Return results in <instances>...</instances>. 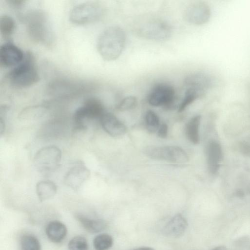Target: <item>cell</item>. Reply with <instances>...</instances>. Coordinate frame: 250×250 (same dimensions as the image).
Masks as SVG:
<instances>
[{
	"instance_id": "obj_1",
	"label": "cell",
	"mask_w": 250,
	"mask_h": 250,
	"mask_svg": "<svg viewBox=\"0 0 250 250\" xmlns=\"http://www.w3.org/2000/svg\"><path fill=\"white\" fill-rule=\"evenodd\" d=\"M126 43V34L123 28L112 25L105 29L99 35L97 47L101 57L112 61L122 54Z\"/></svg>"
},
{
	"instance_id": "obj_2",
	"label": "cell",
	"mask_w": 250,
	"mask_h": 250,
	"mask_svg": "<svg viewBox=\"0 0 250 250\" xmlns=\"http://www.w3.org/2000/svg\"><path fill=\"white\" fill-rule=\"evenodd\" d=\"M12 84L17 87H27L37 83L40 79L34 55L28 52L23 60L14 67L9 74Z\"/></svg>"
},
{
	"instance_id": "obj_3",
	"label": "cell",
	"mask_w": 250,
	"mask_h": 250,
	"mask_svg": "<svg viewBox=\"0 0 250 250\" xmlns=\"http://www.w3.org/2000/svg\"><path fill=\"white\" fill-rule=\"evenodd\" d=\"M27 30L31 38L36 42L49 44L52 35L46 14L41 10H34L26 16Z\"/></svg>"
},
{
	"instance_id": "obj_4",
	"label": "cell",
	"mask_w": 250,
	"mask_h": 250,
	"mask_svg": "<svg viewBox=\"0 0 250 250\" xmlns=\"http://www.w3.org/2000/svg\"><path fill=\"white\" fill-rule=\"evenodd\" d=\"M105 112L103 104L98 99L90 98L75 111L73 115L74 125L77 129L86 128L85 122L99 119Z\"/></svg>"
},
{
	"instance_id": "obj_5",
	"label": "cell",
	"mask_w": 250,
	"mask_h": 250,
	"mask_svg": "<svg viewBox=\"0 0 250 250\" xmlns=\"http://www.w3.org/2000/svg\"><path fill=\"white\" fill-rule=\"evenodd\" d=\"M102 7L94 2H85L75 6L71 10L69 20L71 22L83 25L94 22L102 17Z\"/></svg>"
},
{
	"instance_id": "obj_6",
	"label": "cell",
	"mask_w": 250,
	"mask_h": 250,
	"mask_svg": "<svg viewBox=\"0 0 250 250\" xmlns=\"http://www.w3.org/2000/svg\"><path fill=\"white\" fill-rule=\"evenodd\" d=\"M144 153L149 158L155 160L178 164L185 163L188 161L186 152L177 146H148L144 149Z\"/></svg>"
},
{
	"instance_id": "obj_7",
	"label": "cell",
	"mask_w": 250,
	"mask_h": 250,
	"mask_svg": "<svg viewBox=\"0 0 250 250\" xmlns=\"http://www.w3.org/2000/svg\"><path fill=\"white\" fill-rule=\"evenodd\" d=\"M61 159L60 149L55 146H49L37 151L34 157V163L40 171H50L58 167Z\"/></svg>"
},
{
	"instance_id": "obj_8",
	"label": "cell",
	"mask_w": 250,
	"mask_h": 250,
	"mask_svg": "<svg viewBox=\"0 0 250 250\" xmlns=\"http://www.w3.org/2000/svg\"><path fill=\"white\" fill-rule=\"evenodd\" d=\"M142 37L155 41H165L171 35V28L166 22L154 20L140 27L138 31Z\"/></svg>"
},
{
	"instance_id": "obj_9",
	"label": "cell",
	"mask_w": 250,
	"mask_h": 250,
	"mask_svg": "<svg viewBox=\"0 0 250 250\" xmlns=\"http://www.w3.org/2000/svg\"><path fill=\"white\" fill-rule=\"evenodd\" d=\"M175 95V90L172 86L167 83H159L150 90L147 101L153 106H167L173 103Z\"/></svg>"
},
{
	"instance_id": "obj_10",
	"label": "cell",
	"mask_w": 250,
	"mask_h": 250,
	"mask_svg": "<svg viewBox=\"0 0 250 250\" xmlns=\"http://www.w3.org/2000/svg\"><path fill=\"white\" fill-rule=\"evenodd\" d=\"M25 55L15 44L8 42L3 44L0 48V65L4 67H15L23 60Z\"/></svg>"
},
{
	"instance_id": "obj_11",
	"label": "cell",
	"mask_w": 250,
	"mask_h": 250,
	"mask_svg": "<svg viewBox=\"0 0 250 250\" xmlns=\"http://www.w3.org/2000/svg\"><path fill=\"white\" fill-rule=\"evenodd\" d=\"M209 16L208 6L202 2H196L189 5L184 14V19L187 22L196 25L206 22Z\"/></svg>"
},
{
	"instance_id": "obj_12",
	"label": "cell",
	"mask_w": 250,
	"mask_h": 250,
	"mask_svg": "<svg viewBox=\"0 0 250 250\" xmlns=\"http://www.w3.org/2000/svg\"><path fill=\"white\" fill-rule=\"evenodd\" d=\"M90 175L89 169L83 163H78L66 172L64 182L68 187L78 189L87 180Z\"/></svg>"
},
{
	"instance_id": "obj_13",
	"label": "cell",
	"mask_w": 250,
	"mask_h": 250,
	"mask_svg": "<svg viewBox=\"0 0 250 250\" xmlns=\"http://www.w3.org/2000/svg\"><path fill=\"white\" fill-rule=\"evenodd\" d=\"M103 129L112 137H119L126 132L125 124L111 113L105 112L100 119Z\"/></svg>"
},
{
	"instance_id": "obj_14",
	"label": "cell",
	"mask_w": 250,
	"mask_h": 250,
	"mask_svg": "<svg viewBox=\"0 0 250 250\" xmlns=\"http://www.w3.org/2000/svg\"><path fill=\"white\" fill-rule=\"evenodd\" d=\"M222 150L219 143L216 141H211L207 148V165L209 172L214 174L219 169L222 159Z\"/></svg>"
},
{
	"instance_id": "obj_15",
	"label": "cell",
	"mask_w": 250,
	"mask_h": 250,
	"mask_svg": "<svg viewBox=\"0 0 250 250\" xmlns=\"http://www.w3.org/2000/svg\"><path fill=\"white\" fill-rule=\"evenodd\" d=\"M188 227L186 219L182 215L177 214L169 220L163 231L167 235L179 237L184 233Z\"/></svg>"
},
{
	"instance_id": "obj_16",
	"label": "cell",
	"mask_w": 250,
	"mask_h": 250,
	"mask_svg": "<svg viewBox=\"0 0 250 250\" xmlns=\"http://www.w3.org/2000/svg\"><path fill=\"white\" fill-rule=\"evenodd\" d=\"M67 231L65 225L59 221L49 222L45 229L47 236L54 243H59L63 240L67 234Z\"/></svg>"
},
{
	"instance_id": "obj_17",
	"label": "cell",
	"mask_w": 250,
	"mask_h": 250,
	"mask_svg": "<svg viewBox=\"0 0 250 250\" xmlns=\"http://www.w3.org/2000/svg\"><path fill=\"white\" fill-rule=\"evenodd\" d=\"M210 78L203 73H192L187 76L184 80L186 87H194L208 90L211 86Z\"/></svg>"
},
{
	"instance_id": "obj_18",
	"label": "cell",
	"mask_w": 250,
	"mask_h": 250,
	"mask_svg": "<svg viewBox=\"0 0 250 250\" xmlns=\"http://www.w3.org/2000/svg\"><path fill=\"white\" fill-rule=\"evenodd\" d=\"M56 184L49 180H41L36 186V191L39 199L44 201L53 197L56 193Z\"/></svg>"
},
{
	"instance_id": "obj_19",
	"label": "cell",
	"mask_w": 250,
	"mask_h": 250,
	"mask_svg": "<svg viewBox=\"0 0 250 250\" xmlns=\"http://www.w3.org/2000/svg\"><path fill=\"white\" fill-rule=\"evenodd\" d=\"M76 218L83 227L90 232L101 231L106 226L105 222L101 219H91L83 215H77Z\"/></svg>"
},
{
	"instance_id": "obj_20",
	"label": "cell",
	"mask_w": 250,
	"mask_h": 250,
	"mask_svg": "<svg viewBox=\"0 0 250 250\" xmlns=\"http://www.w3.org/2000/svg\"><path fill=\"white\" fill-rule=\"evenodd\" d=\"M200 121L201 116L196 115L190 119L186 125L187 137L189 141L193 144H197L199 142V129Z\"/></svg>"
},
{
	"instance_id": "obj_21",
	"label": "cell",
	"mask_w": 250,
	"mask_h": 250,
	"mask_svg": "<svg viewBox=\"0 0 250 250\" xmlns=\"http://www.w3.org/2000/svg\"><path fill=\"white\" fill-rule=\"evenodd\" d=\"M46 109L42 106H32L23 109L19 115V119L22 121H32L42 117Z\"/></svg>"
},
{
	"instance_id": "obj_22",
	"label": "cell",
	"mask_w": 250,
	"mask_h": 250,
	"mask_svg": "<svg viewBox=\"0 0 250 250\" xmlns=\"http://www.w3.org/2000/svg\"><path fill=\"white\" fill-rule=\"evenodd\" d=\"M207 90L194 87H187L184 98L179 105L178 111H183Z\"/></svg>"
},
{
	"instance_id": "obj_23",
	"label": "cell",
	"mask_w": 250,
	"mask_h": 250,
	"mask_svg": "<svg viewBox=\"0 0 250 250\" xmlns=\"http://www.w3.org/2000/svg\"><path fill=\"white\" fill-rule=\"evenodd\" d=\"M15 29V22L13 19L9 16L4 15L0 18V31L4 38H9L14 33Z\"/></svg>"
},
{
	"instance_id": "obj_24",
	"label": "cell",
	"mask_w": 250,
	"mask_h": 250,
	"mask_svg": "<svg viewBox=\"0 0 250 250\" xmlns=\"http://www.w3.org/2000/svg\"><path fill=\"white\" fill-rule=\"evenodd\" d=\"M21 250H41L38 238L32 234L23 235L20 242Z\"/></svg>"
},
{
	"instance_id": "obj_25",
	"label": "cell",
	"mask_w": 250,
	"mask_h": 250,
	"mask_svg": "<svg viewBox=\"0 0 250 250\" xmlns=\"http://www.w3.org/2000/svg\"><path fill=\"white\" fill-rule=\"evenodd\" d=\"M112 237L106 233L96 236L93 240V246L96 250H107L113 245Z\"/></svg>"
},
{
	"instance_id": "obj_26",
	"label": "cell",
	"mask_w": 250,
	"mask_h": 250,
	"mask_svg": "<svg viewBox=\"0 0 250 250\" xmlns=\"http://www.w3.org/2000/svg\"><path fill=\"white\" fill-rule=\"evenodd\" d=\"M145 122L146 128L150 133H154L157 131L160 125L158 116L151 110H149L146 112Z\"/></svg>"
},
{
	"instance_id": "obj_27",
	"label": "cell",
	"mask_w": 250,
	"mask_h": 250,
	"mask_svg": "<svg viewBox=\"0 0 250 250\" xmlns=\"http://www.w3.org/2000/svg\"><path fill=\"white\" fill-rule=\"evenodd\" d=\"M68 247L69 250H87L88 243L84 237L78 235L69 241Z\"/></svg>"
},
{
	"instance_id": "obj_28",
	"label": "cell",
	"mask_w": 250,
	"mask_h": 250,
	"mask_svg": "<svg viewBox=\"0 0 250 250\" xmlns=\"http://www.w3.org/2000/svg\"><path fill=\"white\" fill-rule=\"evenodd\" d=\"M137 103L136 98L129 96L124 98L118 104L117 109L120 111H126L135 107Z\"/></svg>"
},
{
	"instance_id": "obj_29",
	"label": "cell",
	"mask_w": 250,
	"mask_h": 250,
	"mask_svg": "<svg viewBox=\"0 0 250 250\" xmlns=\"http://www.w3.org/2000/svg\"><path fill=\"white\" fill-rule=\"evenodd\" d=\"M157 135L161 138H165L168 133V126L166 123L160 125L158 130Z\"/></svg>"
},
{
	"instance_id": "obj_30",
	"label": "cell",
	"mask_w": 250,
	"mask_h": 250,
	"mask_svg": "<svg viewBox=\"0 0 250 250\" xmlns=\"http://www.w3.org/2000/svg\"><path fill=\"white\" fill-rule=\"evenodd\" d=\"M134 250H154L150 247H140V248L135 249Z\"/></svg>"
},
{
	"instance_id": "obj_31",
	"label": "cell",
	"mask_w": 250,
	"mask_h": 250,
	"mask_svg": "<svg viewBox=\"0 0 250 250\" xmlns=\"http://www.w3.org/2000/svg\"><path fill=\"white\" fill-rule=\"evenodd\" d=\"M211 250H227V248L224 246H218Z\"/></svg>"
}]
</instances>
